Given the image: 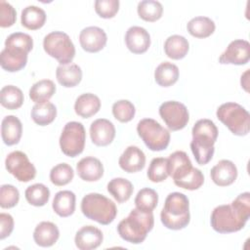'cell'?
Listing matches in <instances>:
<instances>
[{"mask_svg":"<svg viewBox=\"0 0 250 250\" xmlns=\"http://www.w3.org/2000/svg\"><path fill=\"white\" fill-rule=\"evenodd\" d=\"M250 218V193H240L230 204L217 206L211 214V227L219 233H231L242 229Z\"/></svg>","mask_w":250,"mask_h":250,"instance_id":"cell-1","label":"cell"},{"mask_svg":"<svg viewBox=\"0 0 250 250\" xmlns=\"http://www.w3.org/2000/svg\"><path fill=\"white\" fill-rule=\"evenodd\" d=\"M218 133L215 123L207 118L199 119L193 125L190 149L195 161L199 165H205L212 159L215 151L214 144L217 141Z\"/></svg>","mask_w":250,"mask_h":250,"instance_id":"cell-2","label":"cell"},{"mask_svg":"<svg viewBox=\"0 0 250 250\" xmlns=\"http://www.w3.org/2000/svg\"><path fill=\"white\" fill-rule=\"evenodd\" d=\"M153 225L154 217L152 212H146L135 208L127 218L120 221L117 226V232L123 240L133 244H140L145 241Z\"/></svg>","mask_w":250,"mask_h":250,"instance_id":"cell-3","label":"cell"},{"mask_svg":"<svg viewBox=\"0 0 250 250\" xmlns=\"http://www.w3.org/2000/svg\"><path fill=\"white\" fill-rule=\"evenodd\" d=\"M161 223L173 230L183 229L189 224V201L182 192H171L167 195L160 213Z\"/></svg>","mask_w":250,"mask_h":250,"instance_id":"cell-4","label":"cell"},{"mask_svg":"<svg viewBox=\"0 0 250 250\" xmlns=\"http://www.w3.org/2000/svg\"><path fill=\"white\" fill-rule=\"evenodd\" d=\"M81 211L85 217L102 225H109L117 215L115 203L97 192L88 193L82 198Z\"/></svg>","mask_w":250,"mask_h":250,"instance_id":"cell-5","label":"cell"},{"mask_svg":"<svg viewBox=\"0 0 250 250\" xmlns=\"http://www.w3.org/2000/svg\"><path fill=\"white\" fill-rule=\"evenodd\" d=\"M217 118L235 136H246L250 130L249 112L239 104L226 103L216 111Z\"/></svg>","mask_w":250,"mask_h":250,"instance_id":"cell-6","label":"cell"},{"mask_svg":"<svg viewBox=\"0 0 250 250\" xmlns=\"http://www.w3.org/2000/svg\"><path fill=\"white\" fill-rule=\"evenodd\" d=\"M137 132L145 145L152 151L164 150L169 146L170 132L152 118L140 120Z\"/></svg>","mask_w":250,"mask_h":250,"instance_id":"cell-7","label":"cell"},{"mask_svg":"<svg viewBox=\"0 0 250 250\" xmlns=\"http://www.w3.org/2000/svg\"><path fill=\"white\" fill-rule=\"evenodd\" d=\"M43 48L47 55L56 59L60 64L70 63L75 56V47L70 37L62 31L47 34L43 40Z\"/></svg>","mask_w":250,"mask_h":250,"instance_id":"cell-8","label":"cell"},{"mask_svg":"<svg viewBox=\"0 0 250 250\" xmlns=\"http://www.w3.org/2000/svg\"><path fill=\"white\" fill-rule=\"evenodd\" d=\"M86 141V132L82 123L77 121L67 122L60 137V146L63 154L76 157L82 153Z\"/></svg>","mask_w":250,"mask_h":250,"instance_id":"cell-9","label":"cell"},{"mask_svg":"<svg viewBox=\"0 0 250 250\" xmlns=\"http://www.w3.org/2000/svg\"><path fill=\"white\" fill-rule=\"evenodd\" d=\"M159 115L171 131L184 129L189 120L187 106L177 101H167L161 104L159 106Z\"/></svg>","mask_w":250,"mask_h":250,"instance_id":"cell-10","label":"cell"},{"mask_svg":"<svg viewBox=\"0 0 250 250\" xmlns=\"http://www.w3.org/2000/svg\"><path fill=\"white\" fill-rule=\"evenodd\" d=\"M5 166L7 171L19 182L27 183L36 176V168L29 161L27 155L20 150L12 151L7 155Z\"/></svg>","mask_w":250,"mask_h":250,"instance_id":"cell-11","label":"cell"},{"mask_svg":"<svg viewBox=\"0 0 250 250\" xmlns=\"http://www.w3.org/2000/svg\"><path fill=\"white\" fill-rule=\"evenodd\" d=\"M250 59V44L243 39L231 41L219 58L222 64H246Z\"/></svg>","mask_w":250,"mask_h":250,"instance_id":"cell-12","label":"cell"},{"mask_svg":"<svg viewBox=\"0 0 250 250\" xmlns=\"http://www.w3.org/2000/svg\"><path fill=\"white\" fill-rule=\"evenodd\" d=\"M107 36L104 29L98 26L83 28L79 34V42L82 49L88 53H98L106 44Z\"/></svg>","mask_w":250,"mask_h":250,"instance_id":"cell-13","label":"cell"},{"mask_svg":"<svg viewBox=\"0 0 250 250\" xmlns=\"http://www.w3.org/2000/svg\"><path fill=\"white\" fill-rule=\"evenodd\" d=\"M90 137L94 145L106 146L114 140L115 127L111 121L105 118L96 119L90 126Z\"/></svg>","mask_w":250,"mask_h":250,"instance_id":"cell-14","label":"cell"},{"mask_svg":"<svg viewBox=\"0 0 250 250\" xmlns=\"http://www.w3.org/2000/svg\"><path fill=\"white\" fill-rule=\"evenodd\" d=\"M125 43L129 51L133 54H143L150 46V35L144 27L131 26L126 31Z\"/></svg>","mask_w":250,"mask_h":250,"instance_id":"cell-15","label":"cell"},{"mask_svg":"<svg viewBox=\"0 0 250 250\" xmlns=\"http://www.w3.org/2000/svg\"><path fill=\"white\" fill-rule=\"evenodd\" d=\"M118 164L125 172L136 173L145 168L146 155L138 146H129L120 155Z\"/></svg>","mask_w":250,"mask_h":250,"instance_id":"cell-16","label":"cell"},{"mask_svg":"<svg viewBox=\"0 0 250 250\" xmlns=\"http://www.w3.org/2000/svg\"><path fill=\"white\" fill-rule=\"evenodd\" d=\"M169 176L172 177L174 183L187 177L193 166L188 154L183 150H177L171 153L168 157Z\"/></svg>","mask_w":250,"mask_h":250,"instance_id":"cell-17","label":"cell"},{"mask_svg":"<svg viewBox=\"0 0 250 250\" xmlns=\"http://www.w3.org/2000/svg\"><path fill=\"white\" fill-rule=\"evenodd\" d=\"M211 180L219 187H228L234 183L237 178V168L234 163L228 159L220 160L210 171Z\"/></svg>","mask_w":250,"mask_h":250,"instance_id":"cell-18","label":"cell"},{"mask_svg":"<svg viewBox=\"0 0 250 250\" xmlns=\"http://www.w3.org/2000/svg\"><path fill=\"white\" fill-rule=\"evenodd\" d=\"M104 240L103 232L94 226H84L75 234L74 242L80 250H93L98 248Z\"/></svg>","mask_w":250,"mask_h":250,"instance_id":"cell-19","label":"cell"},{"mask_svg":"<svg viewBox=\"0 0 250 250\" xmlns=\"http://www.w3.org/2000/svg\"><path fill=\"white\" fill-rule=\"evenodd\" d=\"M78 176L86 182H96L104 175V166L102 162L93 156H87L79 160L76 165Z\"/></svg>","mask_w":250,"mask_h":250,"instance_id":"cell-20","label":"cell"},{"mask_svg":"<svg viewBox=\"0 0 250 250\" xmlns=\"http://www.w3.org/2000/svg\"><path fill=\"white\" fill-rule=\"evenodd\" d=\"M27 62V54L12 48H4L0 54V64L9 72L21 70Z\"/></svg>","mask_w":250,"mask_h":250,"instance_id":"cell-21","label":"cell"},{"mask_svg":"<svg viewBox=\"0 0 250 250\" xmlns=\"http://www.w3.org/2000/svg\"><path fill=\"white\" fill-rule=\"evenodd\" d=\"M59 236V229L52 222L39 223L33 231L34 242L41 247L53 246L58 241Z\"/></svg>","mask_w":250,"mask_h":250,"instance_id":"cell-22","label":"cell"},{"mask_svg":"<svg viewBox=\"0 0 250 250\" xmlns=\"http://www.w3.org/2000/svg\"><path fill=\"white\" fill-rule=\"evenodd\" d=\"M21 134L22 125L17 116L7 115L3 118L1 124V136L5 145H17L21 138Z\"/></svg>","mask_w":250,"mask_h":250,"instance_id":"cell-23","label":"cell"},{"mask_svg":"<svg viewBox=\"0 0 250 250\" xmlns=\"http://www.w3.org/2000/svg\"><path fill=\"white\" fill-rule=\"evenodd\" d=\"M56 77L62 86L65 88L75 87L82 80V70L76 63L60 64L56 70Z\"/></svg>","mask_w":250,"mask_h":250,"instance_id":"cell-24","label":"cell"},{"mask_svg":"<svg viewBox=\"0 0 250 250\" xmlns=\"http://www.w3.org/2000/svg\"><path fill=\"white\" fill-rule=\"evenodd\" d=\"M75 201L76 197L74 192L70 190H60L55 194L52 207L57 215L65 218L74 213Z\"/></svg>","mask_w":250,"mask_h":250,"instance_id":"cell-25","label":"cell"},{"mask_svg":"<svg viewBox=\"0 0 250 250\" xmlns=\"http://www.w3.org/2000/svg\"><path fill=\"white\" fill-rule=\"evenodd\" d=\"M101 108V101L98 96L92 93L80 95L74 104V110L82 118H89L95 115Z\"/></svg>","mask_w":250,"mask_h":250,"instance_id":"cell-26","label":"cell"},{"mask_svg":"<svg viewBox=\"0 0 250 250\" xmlns=\"http://www.w3.org/2000/svg\"><path fill=\"white\" fill-rule=\"evenodd\" d=\"M189 49L188 41L182 35H171L164 43V52L172 60L184 59Z\"/></svg>","mask_w":250,"mask_h":250,"instance_id":"cell-27","label":"cell"},{"mask_svg":"<svg viewBox=\"0 0 250 250\" xmlns=\"http://www.w3.org/2000/svg\"><path fill=\"white\" fill-rule=\"evenodd\" d=\"M21 21L22 26L29 30L39 29L46 21V13L37 6H27L21 11Z\"/></svg>","mask_w":250,"mask_h":250,"instance_id":"cell-28","label":"cell"},{"mask_svg":"<svg viewBox=\"0 0 250 250\" xmlns=\"http://www.w3.org/2000/svg\"><path fill=\"white\" fill-rule=\"evenodd\" d=\"M188 31L190 35L196 38L209 37L215 31V22L208 17H195L187 24Z\"/></svg>","mask_w":250,"mask_h":250,"instance_id":"cell-29","label":"cell"},{"mask_svg":"<svg viewBox=\"0 0 250 250\" xmlns=\"http://www.w3.org/2000/svg\"><path fill=\"white\" fill-rule=\"evenodd\" d=\"M155 82L161 87H170L174 85L179 79V68L176 64L163 62L154 71Z\"/></svg>","mask_w":250,"mask_h":250,"instance_id":"cell-30","label":"cell"},{"mask_svg":"<svg viewBox=\"0 0 250 250\" xmlns=\"http://www.w3.org/2000/svg\"><path fill=\"white\" fill-rule=\"evenodd\" d=\"M134 190L132 183L124 178H114L107 184V191L118 203L126 202L130 199Z\"/></svg>","mask_w":250,"mask_h":250,"instance_id":"cell-31","label":"cell"},{"mask_svg":"<svg viewBox=\"0 0 250 250\" xmlns=\"http://www.w3.org/2000/svg\"><path fill=\"white\" fill-rule=\"evenodd\" d=\"M57 116V108L50 102L35 104L31 109L32 120L40 126H46L52 123Z\"/></svg>","mask_w":250,"mask_h":250,"instance_id":"cell-32","label":"cell"},{"mask_svg":"<svg viewBox=\"0 0 250 250\" xmlns=\"http://www.w3.org/2000/svg\"><path fill=\"white\" fill-rule=\"evenodd\" d=\"M56 92V85L50 79H42L34 83L29 90V98L35 104L48 102Z\"/></svg>","mask_w":250,"mask_h":250,"instance_id":"cell-33","label":"cell"},{"mask_svg":"<svg viewBox=\"0 0 250 250\" xmlns=\"http://www.w3.org/2000/svg\"><path fill=\"white\" fill-rule=\"evenodd\" d=\"M23 94L21 90L14 85L4 86L0 91L1 104L10 110L20 108L23 104Z\"/></svg>","mask_w":250,"mask_h":250,"instance_id":"cell-34","label":"cell"},{"mask_svg":"<svg viewBox=\"0 0 250 250\" xmlns=\"http://www.w3.org/2000/svg\"><path fill=\"white\" fill-rule=\"evenodd\" d=\"M138 15L146 21H156L162 17L163 6L155 0H143L138 4Z\"/></svg>","mask_w":250,"mask_h":250,"instance_id":"cell-35","label":"cell"},{"mask_svg":"<svg viewBox=\"0 0 250 250\" xmlns=\"http://www.w3.org/2000/svg\"><path fill=\"white\" fill-rule=\"evenodd\" d=\"M24 196L30 205L41 207L49 201L50 190L43 184H34L25 189Z\"/></svg>","mask_w":250,"mask_h":250,"instance_id":"cell-36","label":"cell"},{"mask_svg":"<svg viewBox=\"0 0 250 250\" xmlns=\"http://www.w3.org/2000/svg\"><path fill=\"white\" fill-rule=\"evenodd\" d=\"M158 203L157 192L149 188L140 189L135 197L136 208L146 212H152Z\"/></svg>","mask_w":250,"mask_h":250,"instance_id":"cell-37","label":"cell"},{"mask_svg":"<svg viewBox=\"0 0 250 250\" xmlns=\"http://www.w3.org/2000/svg\"><path fill=\"white\" fill-rule=\"evenodd\" d=\"M169 176L168 158L156 157L150 161L147 169V178L153 183L165 181Z\"/></svg>","mask_w":250,"mask_h":250,"instance_id":"cell-38","label":"cell"},{"mask_svg":"<svg viewBox=\"0 0 250 250\" xmlns=\"http://www.w3.org/2000/svg\"><path fill=\"white\" fill-rule=\"evenodd\" d=\"M74 177V171L67 163H60L54 166L50 171V180L52 184L62 187L69 184Z\"/></svg>","mask_w":250,"mask_h":250,"instance_id":"cell-39","label":"cell"},{"mask_svg":"<svg viewBox=\"0 0 250 250\" xmlns=\"http://www.w3.org/2000/svg\"><path fill=\"white\" fill-rule=\"evenodd\" d=\"M5 48L17 49L28 54L33 48V39L26 33L15 32L6 38Z\"/></svg>","mask_w":250,"mask_h":250,"instance_id":"cell-40","label":"cell"},{"mask_svg":"<svg viewBox=\"0 0 250 250\" xmlns=\"http://www.w3.org/2000/svg\"><path fill=\"white\" fill-rule=\"evenodd\" d=\"M135 106L128 100H119L112 104V114L116 120L122 123L131 121L135 116Z\"/></svg>","mask_w":250,"mask_h":250,"instance_id":"cell-41","label":"cell"},{"mask_svg":"<svg viewBox=\"0 0 250 250\" xmlns=\"http://www.w3.org/2000/svg\"><path fill=\"white\" fill-rule=\"evenodd\" d=\"M20 200V192L12 185H2L0 188V206L4 209L15 207Z\"/></svg>","mask_w":250,"mask_h":250,"instance_id":"cell-42","label":"cell"},{"mask_svg":"<svg viewBox=\"0 0 250 250\" xmlns=\"http://www.w3.org/2000/svg\"><path fill=\"white\" fill-rule=\"evenodd\" d=\"M203 183H204V176L202 172L199 169L193 167L191 172L187 177L183 178L178 182H175L174 184L177 187L185 189L195 190V189H198L203 185Z\"/></svg>","mask_w":250,"mask_h":250,"instance_id":"cell-43","label":"cell"},{"mask_svg":"<svg viewBox=\"0 0 250 250\" xmlns=\"http://www.w3.org/2000/svg\"><path fill=\"white\" fill-rule=\"evenodd\" d=\"M119 10L118 0H97L95 1V11L103 19L113 18Z\"/></svg>","mask_w":250,"mask_h":250,"instance_id":"cell-44","label":"cell"},{"mask_svg":"<svg viewBox=\"0 0 250 250\" xmlns=\"http://www.w3.org/2000/svg\"><path fill=\"white\" fill-rule=\"evenodd\" d=\"M17 19V13L14 7L8 2L0 1V26L10 27L12 26Z\"/></svg>","mask_w":250,"mask_h":250,"instance_id":"cell-45","label":"cell"},{"mask_svg":"<svg viewBox=\"0 0 250 250\" xmlns=\"http://www.w3.org/2000/svg\"><path fill=\"white\" fill-rule=\"evenodd\" d=\"M14 229V219L10 214H0V238L5 239Z\"/></svg>","mask_w":250,"mask_h":250,"instance_id":"cell-46","label":"cell"},{"mask_svg":"<svg viewBox=\"0 0 250 250\" xmlns=\"http://www.w3.org/2000/svg\"><path fill=\"white\" fill-rule=\"evenodd\" d=\"M248 74H249V69H247V70L241 75V80H240L241 87H243L246 92H248V86H249V83H248Z\"/></svg>","mask_w":250,"mask_h":250,"instance_id":"cell-47","label":"cell"}]
</instances>
